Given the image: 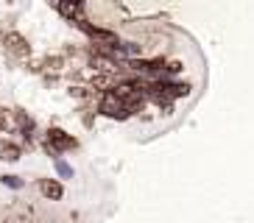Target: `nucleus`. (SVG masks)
Listing matches in <instances>:
<instances>
[{
  "instance_id": "nucleus-4",
  "label": "nucleus",
  "mask_w": 254,
  "mask_h": 223,
  "mask_svg": "<svg viewBox=\"0 0 254 223\" xmlns=\"http://www.w3.org/2000/svg\"><path fill=\"white\" fill-rule=\"evenodd\" d=\"M39 193L45 195L48 201H62L64 187H62V181H56V178H39Z\"/></svg>"
},
{
  "instance_id": "nucleus-1",
  "label": "nucleus",
  "mask_w": 254,
  "mask_h": 223,
  "mask_svg": "<svg viewBox=\"0 0 254 223\" xmlns=\"http://www.w3.org/2000/svg\"><path fill=\"white\" fill-rule=\"evenodd\" d=\"M48 145L62 154V151L78 148V140H73V137H70L67 131H62V128H51V131H48Z\"/></svg>"
},
{
  "instance_id": "nucleus-3",
  "label": "nucleus",
  "mask_w": 254,
  "mask_h": 223,
  "mask_svg": "<svg viewBox=\"0 0 254 223\" xmlns=\"http://www.w3.org/2000/svg\"><path fill=\"white\" fill-rule=\"evenodd\" d=\"M56 11L64 20H81L84 17V0H56Z\"/></svg>"
},
{
  "instance_id": "nucleus-7",
  "label": "nucleus",
  "mask_w": 254,
  "mask_h": 223,
  "mask_svg": "<svg viewBox=\"0 0 254 223\" xmlns=\"http://www.w3.org/2000/svg\"><path fill=\"white\" fill-rule=\"evenodd\" d=\"M0 181H3L6 187H11V190H20V187H23V178H20V176H11V173H8V176H3Z\"/></svg>"
},
{
  "instance_id": "nucleus-2",
  "label": "nucleus",
  "mask_w": 254,
  "mask_h": 223,
  "mask_svg": "<svg viewBox=\"0 0 254 223\" xmlns=\"http://www.w3.org/2000/svg\"><path fill=\"white\" fill-rule=\"evenodd\" d=\"M101 114H109V117H115V120H126L128 117V112L123 109L120 98H115L112 92H106L104 101H101Z\"/></svg>"
},
{
  "instance_id": "nucleus-6",
  "label": "nucleus",
  "mask_w": 254,
  "mask_h": 223,
  "mask_svg": "<svg viewBox=\"0 0 254 223\" xmlns=\"http://www.w3.org/2000/svg\"><path fill=\"white\" fill-rule=\"evenodd\" d=\"M20 156H23V151L17 142H0V159L3 162H17Z\"/></svg>"
},
{
  "instance_id": "nucleus-8",
  "label": "nucleus",
  "mask_w": 254,
  "mask_h": 223,
  "mask_svg": "<svg viewBox=\"0 0 254 223\" xmlns=\"http://www.w3.org/2000/svg\"><path fill=\"white\" fill-rule=\"evenodd\" d=\"M56 170H59V176H64V178L73 176V167H70V165L64 162V159H59V156H56Z\"/></svg>"
},
{
  "instance_id": "nucleus-5",
  "label": "nucleus",
  "mask_w": 254,
  "mask_h": 223,
  "mask_svg": "<svg viewBox=\"0 0 254 223\" xmlns=\"http://www.w3.org/2000/svg\"><path fill=\"white\" fill-rule=\"evenodd\" d=\"M6 48H8L11 56H28V53H31L28 42H25L20 34H8V37H6Z\"/></svg>"
}]
</instances>
